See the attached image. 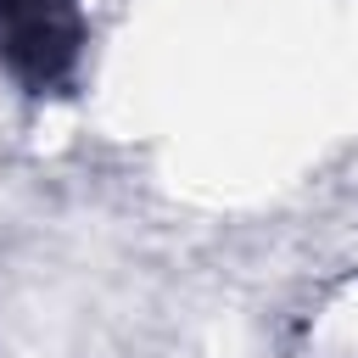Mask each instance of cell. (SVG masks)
<instances>
[{"mask_svg":"<svg viewBox=\"0 0 358 358\" xmlns=\"http://www.w3.org/2000/svg\"><path fill=\"white\" fill-rule=\"evenodd\" d=\"M84 50L78 0H0V67L34 90H67Z\"/></svg>","mask_w":358,"mask_h":358,"instance_id":"6da1fadb","label":"cell"}]
</instances>
